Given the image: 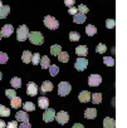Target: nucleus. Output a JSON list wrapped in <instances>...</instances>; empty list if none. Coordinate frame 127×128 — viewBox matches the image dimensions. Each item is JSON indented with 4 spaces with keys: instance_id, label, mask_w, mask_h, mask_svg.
<instances>
[{
    "instance_id": "f257e3e1",
    "label": "nucleus",
    "mask_w": 127,
    "mask_h": 128,
    "mask_svg": "<svg viewBox=\"0 0 127 128\" xmlns=\"http://www.w3.org/2000/svg\"><path fill=\"white\" fill-rule=\"evenodd\" d=\"M28 38H29V42L32 44H34V45H42L43 42H44V38H43L42 33H39V32H32V33H29Z\"/></svg>"
},
{
    "instance_id": "f03ea898",
    "label": "nucleus",
    "mask_w": 127,
    "mask_h": 128,
    "mask_svg": "<svg viewBox=\"0 0 127 128\" xmlns=\"http://www.w3.org/2000/svg\"><path fill=\"white\" fill-rule=\"evenodd\" d=\"M43 23H44V25H45L48 29H52V30L59 28V23H58V20H57L54 16H52V15H47V16L44 18Z\"/></svg>"
},
{
    "instance_id": "7ed1b4c3",
    "label": "nucleus",
    "mask_w": 127,
    "mask_h": 128,
    "mask_svg": "<svg viewBox=\"0 0 127 128\" xmlns=\"http://www.w3.org/2000/svg\"><path fill=\"white\" fill-rule=\"evenodd\" d=\"M28 35H29V29L27 25H20L17 29V39L19 42H25L28 39Z\"/></svg>"
},
{
    "instance_id": "20e7f679",
    "label": "nucleus",
    "mask_w": 127,
    "mask_h": 128,
    "mask_svg": "<svg viewBox=\"0 0 127 128\" xmlns=\"http://www.w3.org/2000/svg\"><path fill=\"white\" fill-rule=\"evenodd\" d=\"M71 89H72V87L68 82H60L59 86H58V94L60 97H66V96L69 94Z\"/></svg>"
},
{
    "instance_id": "39448f33",
    "label": "nucleus",
    "mask_w": 127,
    "mask_h": 128,
    "mask_svg": "<svg viewBox=\"0 0 127 128\" xmlns=\"http://www.w3.org/2000/svg\"><path fill=\"white\" fill-rule=\"evenodd\" d=\"M54 117H55V110L52 109V108H47L45 112L43 113V120L45 123H49V122L54 120Z\"/></svg>"
},
{
    "instance_id": "423d86ee",
    "label": "nucleus",
    "mask_w": 127,
    "mask_h": 128,
    "mask_svg": "<svg viewBox=\"0 0 127 128\" xmlns=\"http://www.w3.org/2000/svg\"><path fill=\"white\" fill-rule=\"evenodd\" d=\"M55 119H57V122L59 124H66L69 120V114L67 112H64V110H62L58 114H55Z\"/></svg>"
},
{
    "instance_id": "0eeeda50",
    "label": "nucleus",
    "mask_w": 127,
    "mask_h": 128,
    "mask_svg": "<svg viewBox=\"0 0 127 128\" xmlns=\"http://www.w3.org/2000/svg\"><path fill=\"white\" fill-rule=\"evenodd\" d=\"M88 66V60L86 58H78L74 63V68L77 70H84Z\"/></svg>"
},
{
    "instance_id": "6e6552de",
    "label": "nucleus",
    "mask_w": 127,
    "mask_h": 128,
    "mask_svg": "<svg viewBox=\"0 0 127 128\" xmlns=\"http://www.w3.org/2000/svg\"><path fill=\"white\" fill-rule=\"evenodd\" d=\"M101 82H102V77L98 74H91L88 77V84L91 87H97L101 84Z\"/></svg>"
},
{
    "instance_id": "1a4fd4ad",
    "label": "nucleus",
    "mask_w": 127,
    "mask_h": 128,
    "mask_svg": "<svg viewBox=\"0 0 127 128\" xmlns=\"http://www.w3.org/2000/svg\"><path fill=\"white\" fill-rule=\"evenodd\" d=\"M27 93H28V96H30V97L37 96V94H38V86H37L35 83H33V82L28 83V86H27Z\"/></svg>"
},
{
    "instance_id": "9d476101",
    "label": "nucleus",
    "mask_w": 127,
    "mask_h": 128,
    "mask_svg": "<svg viewBox=\"0 0 127 128\" xmlns=\"http://www.w3.org/2000/svg\"><path fill=\"white\" fill-rule=\"evenodd\" d=\"M13 32H14V29H13V25H10V24H5L3 28H2V36H5V38H8V36H10L12 34H13Z\"/></svg>"
},
{
    "instance_id": "9b49d317",
    "label": "nucleus",
    "mask_w": 127,
    "mask_h": 128,
    "mask_svg": "<svg viewBox=\"0 0 127 128\" xmlns=\"http://www.w3.org/2000/svg\"><path fill=\"white\" fill-rule=\"evenodd\" d=\"M15 119H17L18 122H29V114H28L25 110L17 112V114H15Z\"/></svg>"
},
{
    "instance_id": "f8f14e48",
    "label": "nucleus",
    "mask_w": 127,
    "mask_h": 128,
    "mask_svg": "<svg viewBox=\"0 0 127 128\" xmlns=\"http://www.w3.org/2000/svg\"><path fill=\"white\" fill-rule=\"evenodd\" d=\"M52 90H53V84H52V82H48V80L43 82V84H42V87H40V92H42L43 94H45V93H49V92H52Z\"/></svg>"
},
{
    "instance_id": "ddd939ff",
    "label": "nucleus",
    "mask_w": 127,
    "mask_h": 128,
    "mask_svg": "<svg viewBox=\"0 0 127 128\" xmlns=\"http://www.w3.org/2000/svg\"><path fill=\"white\" fill-rule=\"evenodd\" d=\"M78 99H79V102H82V103H87V102L91 100V93H89L88 90H83V92L79 93Z\"/></svg>"
},
{
    "instance_id": "4468645a",
    "label": "nucleus",
    "mask_w": 127,
    "mask_h": 128,
    "mask_svg": "<svg viewBox=\"0 0 127 128\" xmlns=\"http://www.w3.org/2000/svg\"><path fill=\"white\" fill-rule=\"evenodd\" d=\"M76 54L78 56H86L88 54V48L86 45H78L76 48Z\"/></svg>"
},
{
    "instance_id": "2eb2a0df",
    "label": "nucleus",
    "mask_w": 127,
    "mask_h": 128,
    "mask_svg": "<svg viewBox=\"0 0 127 128\" xmlns=\"http://www.w3.org/2000/svg\"><path fill=\"white\" fill-rule=\"evenodd\" d=\"M38 106L42 108V109H47L49 107V99L47 97H39L38 99Z\"/></svg>"
},
{
    "instance_id": "dca6fc26",
    "label": "nucleus",
    "mask_w": 127,
    "mask_h": 128,
    "mask_svg": "<svg viewBox=\"0 0 127 128\" xmlns=\"http://www.w3.org/2000/svg\"><path fill=\"white\" fill-rule=\"evenodd\" d=\"M103 127H104V128H114V127H116L114 119L111 118V117H106V118L103 119Z\"/></svg>"
},
{
    "instance_id": "f3484780",
    "label": "nucleus",
    "mask_w": 127,
    "mask_h": 128,
    "mask_svg": "<svg viewBox=\"0 0 127 128\" xmlns=\"http://www.w3.org/2000/svg\"><path fill=\"white\" fill-rule=\"evenodd\" d=\"M96 116H97V110L94 108H87L84 112V117L87 119H93V118H96Z\"/></svg>"
},
{
    "instance_id": "a211bd4d",
    "label": "nucleus",
    "mask_w": 127,
    "mask_h": 128,
    "mask_svg": "<svg viewBox=\"0 0 127 128\" xmlns=\"http://www.w3.org/2000/svg\"><path fill=\"white\" fill-rule=\"evenodd\" d=\"M9 12H10V6L9 5H3L2 8H0V19H5L9 15Z\"/></svg>"
},
{
    "instance_id": "6ab92c4d",
    "label": "nucleus",
    "mask_w": 127,
    "mask_h": 128,
    "mask_svg": "<svg viewBox=\"0 0 127 128\" xmlns=\"http://www.w3.org/2000/svg\"><path fill=\"white\" fill-rule=\"evenodd\" d=\"M10 106L13 107V108H20L22 107V98L20 97H14V98H12L10 99Z\"/></svg>"
},
{
    "instance_id": "aec40b11",
    "label": "nucleus",
    "mask_w": 127,
    "mask_h": 128,
    "mask_svg": "<svg viewBox=\"0 0 127 128\" xmlns=\"http://www.w3.org/2000/svg\"><path fill=\"white\" fill-rule=\"evenodd\" d=\"M39 63H40V66H42L43 69H47V68H49V66H50V60H49V58H48L47 55L42 56L40 60H39Z\"/></svg>"
},
{
    "instance_id": "412c9836",
    "label": "nucleus",
    "mask_w": 127,
    "mask_h": 128,
    "mask_svg": "<svg viewBox=\"0 0 127 128\" xmlns=\"http://www.w3.org/2000/svg\"><path fill=\"white\" fill-rule=\"evenodd\" d=\"M73 22L77 23V24H82V23H84V22H86V14L77 13V14L74 15V20H73Z\"/></svg>"
},
{
    "instance_id": "4be33fe9",
    "label": "nucleus",
    "mask_w": 127,
    "mask_h": 128,
    "mask_svg": "<svg viewBox=\"0 0 127 128\" xmlns=\"http://www.w3.org/2000/svg\"><path fill=\"white\" fill-rule=\"evenodd\" d=\"M96 33H97V29H96V26H94V25L88 24V25L86 26V34H87L88 36H93Z\"/></svg>"
},
{
    "instance_id": "5701e85b",
    "label": "nucleus",
    "mask_w": 127,
    "mask_h": 128,
    "mask_svg": "<svg viewBox=\"0 0 127 128\" xmlns=\"http://www.w3.org/2000/svg\"><path fill=\"white\" fill-rule=\"evenodd\" d=\"M58 59H59V62H62V63H67V62L69 60V54H68L67 52H59Z\"/></svg>"
},
{
    "instance_id": "b1692460",
    "label": "nucleus",
    "mask_w": 127,
    "mask_h": 128,
    "mask_svg": "<svg viewBox=\"0 0 127 128\" xmlns=\"http://www.w3.org/2000/svg\"><path fill=\"white\" fill-rule=\"evenodd\" d=\"M91 99H92V103L99 104L102 102V94L101 93H93V94H91Z\"/></svg>"
},
{
    "instance_id": "393cba45",
    "label": "nucleus",
    "mask_w": 127,
    "mask_h": 128,
    "mask_svg": "<svg viewBox=\"0 0 127 128\" xmlns=\"http://www.w3.org/2000/svg\"><path fill=\"white\" fill-rule=\"evenodd\" d=\"M22 60H23L25 64L30 63V60H32V53H30L29 50H25V52L23 53V55H22Z\"/></svg>"
},
{
    "instance_id": "a878e982",
    "label": "nucleus",
    "mask_w": 127,
    "mask_h": 128,
    "mask_svg": "<svg viewBox=\"0 0 127 128\" xmlns=\"http://www.w3.org/2000/svg\"><path fill=\"white\" fill-rule=\"evenodd\" d=\"M9 116H10V109L0 104V117H9Z\"/></svg>"
},
{
    "instance_id": "bb28decb",
    "label": "nucleus",
    "mask_w": 127,
    "mask_h": 128,
    "mask_svg": "<svg viewBox=\"0 0 127 128\" xmlns=\"http://www.w3.org/2000/svg\"><path fill=\"white\" fill-rule=\"evenodd\" d=\"M10 84L13 86V88H20L22 87V79L18 78V77H14V78H12Z\"/></svg>"
},
{
    "instance_id": "cd10ccee",
    "label": "nucleus",
    "mask_w": 127,
    "mask_h": 128,
    "mask_svg": "<svg viewBox=\"0 0 127 128\" xmlns=\"http://www.w3.org/2000/svg\"><path fill=\"white\" fill-rule=\"evenodd\" d=\"M23 107H24V110L25 112H33V110H35V106L32 102H25Z\"/></svg>"
},
{
    "instance_id": "c85d7f7f",
    "label": "nucleus",
    "mask_w": 127,
    "mask_h": 128,
    "mask_svg": "<svg viewBox=\"0 0 127 128\" xmlns=\"http://www.w3.org/2000/svg\"><path fill=\"white\" fill-rule=\"evenodd\" d=\"M59 52H62V46H60V45L55 44V45H52V46H50V54H53V55H58Z\"/></svg>"
},
{
    "instance_id": "c756f323",
    "label": "nucleus",
    "mask_w": 127,
    "mask_h": 128,
    "mask_svg": "<svg viewBox=\"0 0 127 128\" xmlns=\"http://www.w3.org/2000/svg\"><path fill=\"white\" fill-rule=\"evenodd\" d=\"M103 63L106 64L107 67H113L114 66V59L111 58V56H104L103 58Z\"/></svg>"
},
{
    "instance_id": "7c9ffc66",
    "label": "nucleus",
    "mask_w": 127,
    "mask_h": 128,
    "mask_svg": "<svg viewBox=\"0 0 127 128\" xmlns=\"http://www.w3.org/2000/svg\"><path fill=\"white\" fill-rule=\"evenodd\" d=\"M69 39H71V42H78L81 39V35L77 32H71L69 33Z\"/></svg>"
},
{
    "instance_id": "2f4dec72",
    "label": "nucleus",
    "mask_w": 127,
    "mask_h": 128,
    "mask_svg": "<svg viewBox=\"0 0 127 128\" xmlns=\"http://www.w3.org/2000/svg\"><path fill=\"white\" fill-rule=\"evenodd\" d=\"M106 50H107V46H106L104 44H102V43H99V44L96 46V52L99 53V54H103Z\"/></svg>"
},
{
    "instance_id": "473e14b6",
    "label": "nucleus",
    "mask_w": 127,
    "mask_h": 128,
    "mask_svg": "<svg viewBox=\"0 0 127 128\" xmlns=\"http://www.w3.org/2000/svg\"><path fill=\"white\" fill-rule=\"evenodd\" d=\"M39 60H40V55H39V53H34V55H32V60H30V63H33L34 66H37V64H39Z\"/></svg>"
},
{
    "instance_id": "72a5a7b5",
    "label": "nucleus",
    "mask_w": 127,
    "mask_h": 128,
    "mask_svg": "<svg viewBox=\"0 0 127 128\" xmlns=\"http://www.w3.org/2000/svg\"><path fill=\"white\" fill-rule=\"evenodd\" d=\"M8 59H9V56H8L7 53L0 52V64H5V63L8 62Z\"/></svg>"
},
{
    "instance_id": "f704fd0d",
    "label": "nucleus",
    "mask_w": 127,
    "mask_h": 128,
    "mask_svg": "<svg viewBox=\"0 0 127 128\" xmlns=\"http://www.w3.org/2000/svg\"><path fill=\"white\" fill-rule=\"evenodd\" d=\"M58 72H59V68L57 67V66H49V73H50V76H57L58 74Z\"/></svg>"
},
{
    "instance_id": "c9c22d12",
    "label": "nucleus",
    "mask_w": 127,
    "mask_h": 128,
    "mask_svg": "<svg viewBox=\"0 0 127 128\" xmlns=\"http://www.w3.org/2000/svg\"><path fill=\"white\" fill-rule=\"evenodd\" d=\"M114 25H116V22L113 19H107L106 20V28L107 29H113Z\"/></svg>"
},
{
    "instance_id": "e433bc0d",
    "label": "nucleus",
    "mask_w": 127,
    "mask_h": 128,
    "mask_svg": "<svg viewBox=\"0 0 127 128\" xmlns=\"http://www.w3.org/2000/svg\"><path fill=\"white\" fill-rule=\"evenodd\" d=\"M5 96L8 97V98H14V97H17V92L14 90V89H7L5 90Z\"/></svg>"
},
{
    "instance_id": "4c0bfd02",
    "label": "nucleus",
    "mask_w": 127,
    "mask_h": 128,
    "mask_svg": "<svg viewBox=\"0 0 127 128\" xmlns=\"http://www.w3.org/2000/svg\"><path fill=\"white\" fill-rule=\"evenodd\" d=\"M78 12H81L82 14H87L89 10H88V6H86L84 4H81V5L78 6Z\"/></svg>"
},
{
    "instance_id": "58836bf2",
    "label": "nucleus",
    "mask_w": 127,
    "mask_h": 128,
    "mask_svg": "<svg viewBox=\"0 0 127 128\" xmlns=\"http://www.w3.org/2000/svg\"><path fill=\"white\" fill-rule=\"evenodd\" d=\"M18 120H12V122H9L8 124H7V127L5 128H18Z\"/></svg>"
},
{
    "instance_id": "ea45409f",
    "label": "nucleus",
    "mask_w": 127,
    "mask_h": 128,
    "mask_svg": "<svg viewBox=\"0 0 127 128\" xmlns=\"http://www.w3.org/2000/svg\"><path fill=\"white\" fill-rule=\"evenodd\" d=\"M18 128H32V124H30L29 122H22V123L18 126Z\"/></svg>"
},
{
    "instance_id": "a19ab883",
    "label": "nucleus",
    "mask_w": 127,
    "mask_h": 128,
    "mask_svg": "<svg viewBox=\"0 0 127 128\" xmlns=\"http://www.w3.org/2000/svg\"><path fill=\"white\" fill-rule=\"evenodd\" d=\"M74 3H76V0H64V5H66V6H68V8L73 6V5H74Z\"/></svg>"
},
{
    "instance_id": "79ce46f5",
    "label": "nucleus",
    "mask_w": 127,
    "mask_h": 128,
    "mask_svg": "<svg viewBox=\"0 0 127 128\" xmlns=\"http://www.w3.org/2000/svg\"><path fill=\"white\" fill-rule=\"evenodd\" d=\"M68 13H69L71 15H76V14L78 13V9H77V8H74V6H71V8H69V10H68Z\"/></svg>"
},
{
    "instance_id": "37998d69",
    "label": "nucleus",
    "mask_w": 127,
    "mask_h": 128,
    "mask_svg": "<svg viewBox=\"0 0 127 128\" xmlns=\"http://www.w3.org/2000/svg\"><path fill=\"white\" fill-rule=\"evenodd\" d=\"M72 128H84V127H83L81 123H74V126H73Z\"/></svg>"
},
{
    "instance_id": "c03bdc74",
    "label": "nucleus",
    "mask_w": 127,
    "mask_h": 128,
    "mask_svg": "<svg viewBox=\"0 0 127 128\" xmlns=\"http://www.w3.org/2000/svg\"><path fill=\"white\" fill-rule=\"evenodd\" d=\"M7 127V123L4 120H0V128H5Z\"/></svg>"
},
{
    "instance_id": "a18cd8bd",
    "label": "nucleus",
    "mask_w": 127,
    "mask_h": 128,
    "mask_svg": "<svg viewBox=\"0 0 127 128\" xmlns=\"http://www.w3.org/2000/svg\"><path fill=\"white\" fill-rule=\"evenodd\" d=\"M2 78H3V74H2V72H0V80H2Z\"/></svg>"
},
{
    "instance_id": "49530a36",
    "label": "nucleus",
    "mask_w": 127,
    "mask_h": 128,
    "mask_svg": "<svg viewBox=\"0 0 127 128\" xmlns=\"http://www.w3.org/2000/svg\"><path fill=\"white\" fill-rule=\"evenodd\" d=\"M2 6H3V3H2V2H0V8H2Z\"/></svg>"
},
{
    "instance_id": "de8ad7c7",
    "label": "nucleus",
    "mask_w": 127,
    "mask_h": 128,
    "mask_svg": "<svg viewBox=\"0 0 127 128\" xmlns=\"http://www.w3.org/2000/svg\"><path fill=\"white\" fill-rule=\"evenodd\" d=\"M0 39H2V34H0Z\"/></svg>"
}]
</instances>
